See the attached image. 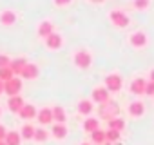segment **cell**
Listing matches in <instances>:
<instances>
[{
    "mask_svg": "<svg viewBox=\"0 0 154 145\" xmlns=\"http://www.w3.org/2000/svg\"><path fill=\"white\" fill-rule=\"evenodd\" d=\"M0 113H2V111H0Z\"/></svg>",
    "mask_w": 154,
    "mask_h": 145,
    "instance_id": "cell-38",
    "label": "cell"
},
{
    "mask_svg": "<svg viewBox=\"0 0 154 145\" xmlns=\"http://www.w3.org/2000/svg\"><path fill=\"white\" fill-rule=\"evenodd\" d=\"M4 141H6V145H20V143H22V136H20V132H17V131H9V132L6 134Z\"/></svg>",
    "mask_w": 154,
    "mask_h": 145,
    "instance_id": "cell-20",
    "label": "cell"
},
{
    "mask_svg": "<svg viewBox=\"0 0 154 145\" xmlns=\"http://www.w3.org/2000/svg\"><path fill=\"white\" fill-rule=\"evenodd\" d=\"M26 65H27V60H26V58H15V60H11V63H9L11 71L15 72V75H18V76H20V72L24 71Z\"/></svg>",
    "mask_w": 154,
    "mask_h": 145,
    "instance_id": "cell-19",
    "label": "cell"
},
{
    "mask_svg": "<svg viewBox=\"0 0 154 145\" xmlns=\"http://www.w3.org/2000/svg\"><path fill=\"white\" fill-rule=\"evenodd\" d=\"M122 85H123V80L118 72H112V75L105 76V87H107L109 93H118L122 89Z\"/></svg>",
    "mask_w": 154,
    "mask_h": 145,
    "instance_id": "cell-3",
    "label": "cell"
},
{
    "mask_svg": "<svg viewBox=\"0 0 154 145\" xmlns=\"http://www.w3.org/2000/svg\"><path fill=\"white\" fill-rule=\"evenodd\" d=\"M11 63V58L8 54H0V67H8Z\"/></svg>",
    "mask_w": 154,
    "mask_h": 145,
    "instance_id": "cell-30",
    "label": "cell"
},
{
    "mask_svg": "<svg viewBox=\"0 0 154 145\" xmlns=\"http://www.w3.org/2000/svg\"><path fill=\"white\" fill-rule=\"evenodd\" d=\"M67 132H69V131H67V125H65V123H56V122L53 123L51 134H53L56 140H63V138L67 136Z\"/></svg>",
    "mask_w": 154,
    "mask_h": 145,
    "instance_id": "cell-14",
    "label": "cell"
},
{
    "mask_svg": "<svg viewBox=\"0 0 154 145\" xmlns=\"http://www.w3.org/2000/svg\"><path fill=\"white\" fill-rule=\"evenodd\" d=\"M72 60H74V65L78 67V69H89V67H91V63H93V56H91V53H89V51H85V49L76 51Z\"/></svg>",
    "mask_w": 154,
    "mask_h": 145,
    "instance_id": "cell-1",
    "label": "cell"
},
{
    "mask_svg": "<svg viewBox=\"0 0 154 145\" xmlns=\"http://www.w3.org/2000/svg\"><path fill=\"white\" fill-rule=\"evenodd\" d=\"M91 2H94V4H102L103 0H91Z\"/></svg>",
    "mask_w": 154,
    "mask_h": 145,
    "instance_id": "cell-35",
    "label": "cell"
},
{
    "mask_svg": "<svg viewBox=\"0 0 154 145\" xmlns=\"http://www.w3.org/2000/svg\"><path fill=\"white\" fill-rule=\"evenodd\" d=\"M109 91H107V87L103 85V87H96V89H93V94H91V100L94 102V103H105V102H109Z\"/></svg>",
    "mask_w": 154,
    "mask_h": 145,
    "instance_id": "cell-5",
    "label": "cell"
},
{
    "mask_svg": "<svg viewBox=\"0 0 154 145\" xmlns=\"http://www.w3.org/2000/svg\"><path fill=\"white\" fill-rule=\"evenodd\" d=\"M20 76L24 78V80H35L36 76H38V65H35V63H29L27 62V65L24 67V71L20 72Z\"/></svg>",
    "mask_w": 154,
    "mask_h": 145,
    "instance_id": "cell-11",
    "label": "cell"
},
{
    "mask_svg": "<svg viewBox=\"0 0 154 145\" xmlns=\"http://www.w3.org/2000/svg\"><path fill=\"white\" fill-rule=\"evenodd\" d=\"M107 122H109V129H116V131H120V132L125 129V120L120 118V116L111 118V120H107Z\"/></svg>",
    "mask_w": 154,
    "mask_h": 145,
    "instance_id": "cell-24",
    "label": "cell"
},
{
    "mask_svg": "<svg viewBox=\"0 0 154 145\" xmlns=\"http://www.w3.org/2000/svg\"><path fill=\"white\" fill-rule=\"evenodd\" d=\"M53 120H54L56 123H65L67 113H65V109H63L62 105H54V107H53Z\"/></svg>",
    "mask_w": 154,
    "mask_h": 145,
    "instance_id": "cell-18",
    "label": "cell"
},
{
    "mask_svg": "<svg viewBox=\"0 0 154 145\" xmlns=\"http://www.w3.org/2000/svg\"><path fill=\"white\" fill-rule=\"evenodd\" d=\"M20 91H22V80L18 76H13L11 80L4 82V93L8 96H17L20 94Z\"/></svg>",
    "mask_w": 154,
    "mask_h": 145,
    "instance_id": "cell-2",
    "label": "cell"
},
{
    "mask_svg": "<svg viewBox=\"0 0 154 145\" xmlns=\"http://www.w3.org/2000/svg\"><path fill=\"white\" fill-rule=\"evenodd\" d=\"M0 145H6V141H4V140H0Z\"/></svg>",
    "mask_w": 154,
    "mask_h": 145,
    "instance_id": "cell-36",
    "label": "cell"
},
{
    "mask_svg": "<svg viewBox=\"0 0 154 145\" xmlns=\"http://www.w3.org/2000/svg\"><path fill=\"white\" fill-rule=\"evenodd\" d=\"M109 18H111V22H112L116 27H127V26H129V17H127L123 11H120V9L111 11V13H109Z\"/></svg>",
    "mask_w": 154,
    "mask_h": 145,
    "instance_id": "cell-4",
    "label": "cell"
},
{
    "mask_svg": "<svg viewBox=\"0 0 154 145\" xmlns=\"http://www.w3.org/2000/svg\"><path fill=\"white\" fill-rule=\"evenodd\" d=\"M24 98L20 96V94H17V96H9V100H8V109L11 111V113H18L22 107H24Z\"/></svg>",
    "mask_w": 154,
    "mask_h": 145,
    "instance_id": "cell-13",
    "label": "cell"
},
{
    "mask_svg": "<svg viewBox=\"0 0 154 145\" xmlns=\"http://www.w3.org/2000/svg\"><path fill=\"white\" fill-rule=\"evenodd\" d=\"M145 94H147V96H154V82H152V80H149V82H147Z\"/></svg>",
    "mask_w": 154,
    "mask_h": 145,
    "instance_id": "cell-29",
    "label": "cell"
},
{
    "mask_svg": "<svg viewBox=\"0 0 154 145\" xmlns=\"http://www.w3.org/2000/svg\"><path fill=\"white\" fill-rule=\"evenodd\" d=\"M93 103H94L93 100H80V102H78V113L84 114V116H89V114L93 113V109H94Z\"/></svg>",
    "mask_w": 154,
    "mask_h": 145,
    "instance_id": "cell-16",
    "label": "cell"
},
{
    "mask_svg": "<svg viewBox=\"0 0 154 145\" xmlns=\"http://www.w3.org/2000/svg\"><path fill=\"white\" fill-rule=\"evenodd\" d=\"M36 114H38V111L33 103H24V107L18 111V116L22 120H33V118H36Z\"/></svg>",
    "mask_w": 154,
    "mask_h": 145,
    "instance_id": "cell-8",
    "label": "cell"
},
{
    "mask_svg": "<svg viewBox=\"0 0 154 145\" xmlns=\"http://www.w3.org/2000/svg\"><path fill=\"white\" fill-rule=\"evenodd\" d=\"M35 127L31 125V123H26V125H22V129H20V136H22V140H35Z\"/></svg>",
    "mask_w": 154,
    "mask_h": 145,
    "instance_id": "cell-21",
    "label": "cell"
},
{
    "mask_svg": "<svg viewBox=\"0 0 154 145\" xmlns=\"http://www.w3.org/2000/svg\"><path fill=\"white\" fill-rule=\"evenodd\" d=\"M45 40V45H47V49H51V51H56V49H60L62 47V36L58 35V33H51L47 38H44Z\"/></svg>",
    "mask_w": 154,
    "mask_h": 145,
    "instance_id": "cell-9",
    "label": "cell"
},
{
    "mask_svg": "<svg viewBox=\"0 0 154 145\" xmlns=\"http://www.w3.org/2000/svg\"><path fill=\"white\" fill-rule=\"evenodd\" d=\"M91 141L96 143V145H103V143L107 141V138H105V131H102V129L93 131V132H91Z\"/></svg>",
    "mask_w": 154,
    "mask_h": 145,
    "instance_id": "cell-22",
    "label": "cell"
},
{
    "mask_svg": "<svg viewBox=\"0 0 154 145\" xmlns=\"http://www.w3.org/2000/svg\"><path fill=\"white\" fill-rule=\"evenodd\" d=\"M0 24L2 26H15L17 24V13L11 9H6L0 13Z\"/></svg>",
    "mask_w": 154,
    "mask_h": 145,
    "instance_id": "cell-12",
    "label": "cell"
},
{
    "mask_svg": "<svg viewBox=\"0 0 154 145\" xmlns=\"http://www.w3.org/2000/svg\"><path fill=\"white\" fill-rule=\"evenodd\" d=\"M147 35L143 33V31H134L132 35H131V38H129V42H131V45L132 47H136V49H141V47H145L147 45Z\"/></svg>",
    "mask_w": 154,
    "mask_h": 145,
    "instance_id": "cell-6",
    "label": "cell"
},
{
    "mask_svg": "<svg viewBox=\"0 0 154 145\" xmlns=\"http://www.w3.org/2000/svg\"><path fill=\"white\" fill-rule=\"evenodd\" d=\"M15 76V72L11 71V67L8 65V67H0V80H4V82H8V80H11Z\"/></svg>",
    "mask_w": 154,
    "mask_h": 145,
    "instance_id": "cell-25",
    "label": "cell"
},
{
    "mask_svg": "<svg viewBox=\"0 0 154 145\" xmlns=\"http://www.w3.org/2000/svg\"><path fill=\"white\" fill-rule=\"evenodd\" d=\"M38 123H42V125H51L54 120H53V109L51 107H44V109H40L38 111Z\"/></svg>",
    "mask_w": 154,
    "mask_h": 145,
    "instance_id": "cell-10",
    "label": "cell"
},
{
    "mask_svg": "<svg viewBox=\"0 0 154 145\" xmlns=\"http://www.w3.org/2000/svg\"><path fill=\"white\" fill-rule=\"evenodd\" d=\"M72 2V0H54V4L58 6V8H63V6H69Z\"/></svg>",
    "mask_w": 154,
    "mask_h": 145,
    "instance_id": "cell-31",
    "label": "cell"
},
{
    "mask_svg": "<svg viewBox=\"0 0 154 145\" xmlns=\"http://www.w3.org/2000/svg\"><path fill=\"white\" fill-rule=\"evenodd\" d=\"M82 145H89V143H82Z\"/></svg>",
    "mask_w": 154,
    "mask_h": 145,
    "instance_id": "cell-37",
    "label": "cell"
},
{
    "mask_svg": "<svg viewBox=\"0 0 154 145\" xmlns=\"http://www.w3.org/2000/svg\"><path fill=\"white\" fill-rule=\"evenodd\" d=\"M129 114L134 116V118L143 116V114H145V105H143L141 102H132V103L129 105Z\"/></svg>",
    "mask_w": 154,
    "mask_h": 145,
    "instance_id": "cell-17",
    "label": "cell"
},
{
    "mask_svg": "<svg viewBox=\"0 0 154 145\" xmlns=\"http://www.w3.org/2000/svg\"><path fill=\"white\" fill-rule=\"evenodd\" d=\"M4 93V80H0V94Z\"/></svg>",
    "mask_w": 154,
    "mask_h": 145,
    "instance_id": "cell-33",
    "label": "cell"
},
{
    "mask_svg": "<svg viewBox=\"0 0 154 145\" xmlns=\"http://www.w3.org/2000/svg\"><path fill=\"white\" fill-rule=\"evenodd\" d=\"M96 129H100V120H96V118H87L85 122H84V131L85 132H93V131H96Z\"/></svg>",
    "mask_w": 154,
    "mask_h": 145,
    "instance_id": "cell-23",
    "label": "cell"
},
{
    "mask_svg": "<svg viewBox=\"0 0 154 145\" xmlns=\"http://www.w3.org/2000/svg\"><path fill=\"white\" fill-rule=\"evenodd\" d=\"M6 134H8L6 127H4V125H0V140H4V138H6Z\"/></svg>",
    "mask_w": 154,
    "mask_h": 145,
    "instance_id": "cell-32",
    "label": "cell"
},
{
    "mask_svg": "<svg viewBox=\"0 0 154 145\" xmlns=\"http://www.w3.org/2000/svg\"><path fill=\"white\" fill-rule=\"evenodd\" d=\"M47 138H49V132H47L45 129H36V131H35V140H36L38 143L47 141Z\"/></svg>",
    "mask_w": 154,
    "mask_h": 145,
    "instance_id": "cell-26",
    "label": "cell"
},
{
    "mask_svg": "<svg viewBox=\"0 0 154 145\" xmlns=\"http://www.w3.org/2000/svg\"><path fill=\"white\" fill-rule=\"evenodd\" d=\"M149 76H150V80H152V82H154V69H152V71H150V72H149Z\"/></svg>",
    "mask_w": 154,
    "mask_h": 145,
    "instance_id": "cell-34",
    "label": "cell"
},
{
    "mask_svg": "<svg viewBox=\"0 0 154 145\" xmlns=\"http://www.w3.org/2000/svg\"><path fill=\"white\" fill-rule=\"evenodd\" d=\"M120 134H122V132L116 131V129H107V131H105V138H107V141H111V143H112V141H118V140H120Z\"/></svg>",
    "mask_w": 154,
    "mask_h": 145,
    "instance_id": "cell-27",
    "label": "cell"
},
{
    "mask_svg": "<svg viewBox=\"0 0 154 145\" xmlns=\"http://www.w3.org/2000/svg\"><path fill=\"white\" fill-rule=\"evenodd\" d=\"M145 87H147V80H143L141 76H138V78H134L132 82H131V93L132 94H136V96H141V94H145Z\"/></svg>",
    "mask_w": 154,
    "mask_h": 145,
    "instance_id": "cell-7",
    "label": "cell"
},
{
    "mask_svg": "<svg viewBox=\"0 0 154 145\" xmlns=\"http://www.w3.org/2000/svg\"><path fill=\"white\" fill-rule=\"evenodd\" d=\"M51 33H54V26H53V22L45 20V22H42V24L38 26V36H42V38H47Z\"/></svg>",
    "mask_w": 154,
    "mask_h": 145,
    "instance_id": "cell-15",
    "label": "cell"
},
{
    "mask_svg": "<svg viewBox=\"0 0 154 145\" xmlns=\"http://www.w3.org/2000/svg\"><path fill=\"white\" fill-rule=\"evenodd\" d=\"M134 8L138 9V11H145L147 8H149V4H150V0H134Z\"/></svg>",
    "mask_w": 154,
    "mask_h": 145,
    "instance_id": "cell-28",
    "label": "cell"
}]
</instances>
